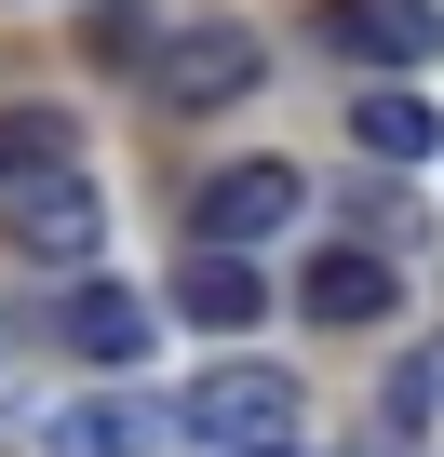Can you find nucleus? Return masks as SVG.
<instances>
[{
    "label": "nucleus",
    "mask_w": 444,
    "mask_h": 457,
    "mask_svg": "<svg viewBox=\"0 0 444 457\" xmlns=\"http://www.w3.org/2000/svg\"><path fill=\"white\" fill-rule=\"evenodd\" d=\"M175 430H188L202 457H297V390H283L270 363H215V377H188Z\"/></svg>",
    "instance_id": "nucleus-1"
},
{
    "label": "nucleus",
    "mask_w": 444,
    "mask_h": 457,
    "mask_svg": "<svg viewBox=\"0 0 444 457\" xmlns=\"http://www.w3.org/2000/svg\"><path fill=\"white\" fill-rule=\"evenodd\" d=\"M297 202H310V175H297V162H230V175L188 202V228H202L215 256H243V243H283Z\"/></svg>",
    "instance_id": "nucleus-2"
},
{
    "label": "nucleus",
    "mask_w": 444,
    "mask_h": 457,
    "mask_svg": "<svg viewBox=\"0 0 444 457\" xmlns=\"http://www.w3.org/2000/svg\"><path fill=\"white\" fill-rule=\"evenodd\" d=\"M0 243H14L28 270H81V256L108 243V215H95L81 175H54V188H14V202H0Z\"/></svg>",
    "instance_id": "nucleus-3"
},
{
    "label": "nucleus",
    "mask_w": 444,
    "mask_h": 457,
    "mask_svg": "<svg viewBox=\"0 0 444 457\" xmlns=\"http://www.w3.org/2000/svg\"><path fill=\"white\" fill-rule=\"evenodd\" d=\"M310 41L323 54H377V68H431L444 54V14H431V0H323Z\"/></svg>",
    "instance_id": "nucleus-4"
},
{
    "label": "nucleus",
    "mask_w": 444,
    "mask_h": 457,
    "mask_svg": "<svg viewBox=\"0 0 444 457\" xmlns=\"http://www.w3.org/2000/svg\"><path fill=\"white\" fill-rule=\"evenodd\" d=\"M148 81H162L175 108H243V95H256V41H243V28H175Z\"/></svg>",
    "instance_id": "nucleus-5"
},
{
    "label": "nucleus",
    "mask_w": 444,
    "mask_h": 457,
    "mask_svg": "<svg viewBox=\"0 0 444 457\" xmlns=\"http://www.w3.org/2000/svg\"><path fill=\"white\" fill-rule=\"evenodd\" d=\"M162 430H175V417L135 403V390H95V403H54V417H41L54 457H162Z\"/></svg>",
    "instance_id": "nucleus-6"
},
{
    "label": "nucleus",
    "mask_w": 444,
    "mask_h": 457,
    "mask_svg": "<svg viewBox=\"0 0 444 457\" xmlns=\"http://www.w3.org/2000/svg\"><path fill=\"white\" fill-rule=\"evenodd\" d=\"M297 296H310V323H377V310H390V256H377V243H323V256L297 270Z\"/></svg>",
    "instance_id": "nucleus-7"
},
{
    "label": "nucleus",
    "mask_w": 444,
    "mask_h": 457,
    "mask_svg": "<svg viewBox=\"0 0 444 457\" xmlns=\"http://www.w3.org/2000/svg\"><path fill=\"white\" fill-rule=\"evenodd\" d=\"M175 310H188L202 337H243V323L270 310V283H256V256H215V243H202V256L175 270Z\"/></svg>",
    "instance_id": "nucleus-8"
},
{
    "label": "nucleus",
    "mask_w": 444,
    "mask_h": 457,
    "mask_svg": "<svg viewBox=\"0 0 444 457\" xmlns=\"http://www.w3.org/2000/svg\"><path fill=\"white\" fill-rule=\"evenodd\" d=\"M148 337H162V310H148L135 283H81V296H68V350H81V363H135Z\"/></svg>",
    "instance_id": "nucleus-9"
},
{
    "label": "nucleus",
    "mask_w": 444,
    "mask_h": 457,
    "mask_svg": "<svg viewBox=\"0 0 444 457\" xmlns=\"http://www.w3.org/2000/svg\"><path fill=\"white\" fill-rule=\"evenodd\" d=\"M54 175H81L68 108H0V202H14V188H54Z\"/></svg>",
    "instance_id": "nucleus-10"
},
{
    "label": "nucleus",
    "mask_w": 444,
    "mask_h": 457,
    "mask_svg": "<svg viewBox=\"0 0 444 457\" xmlns=\"http://www.w3.org/2000/svg\"><path fill=\"white\" fill-rule=\"evenodd\" d=\"M350 135H364L377 162H431V148H444V121H431L404 81H390V95H364V108H350Z\"/></svg>",
    "instance_id": "nucleus-11"
},
{
    "label": "nucleus",
    "mask_w": 444,
    "mask_h": 457,
    "mask_svg": "<svg viewBox=\"0 0 444 457\" xmlns=\"http://www.w3.org/2000/svg\"><path fill=\"white\" fill-rule=\"evenodd\" d=\"M431 403H444V350H417V363H404V377H390V417H404V430H417V417H431Z\"/></svg>",
    "instance_id": "nucleus-12"
}]
</instances>
